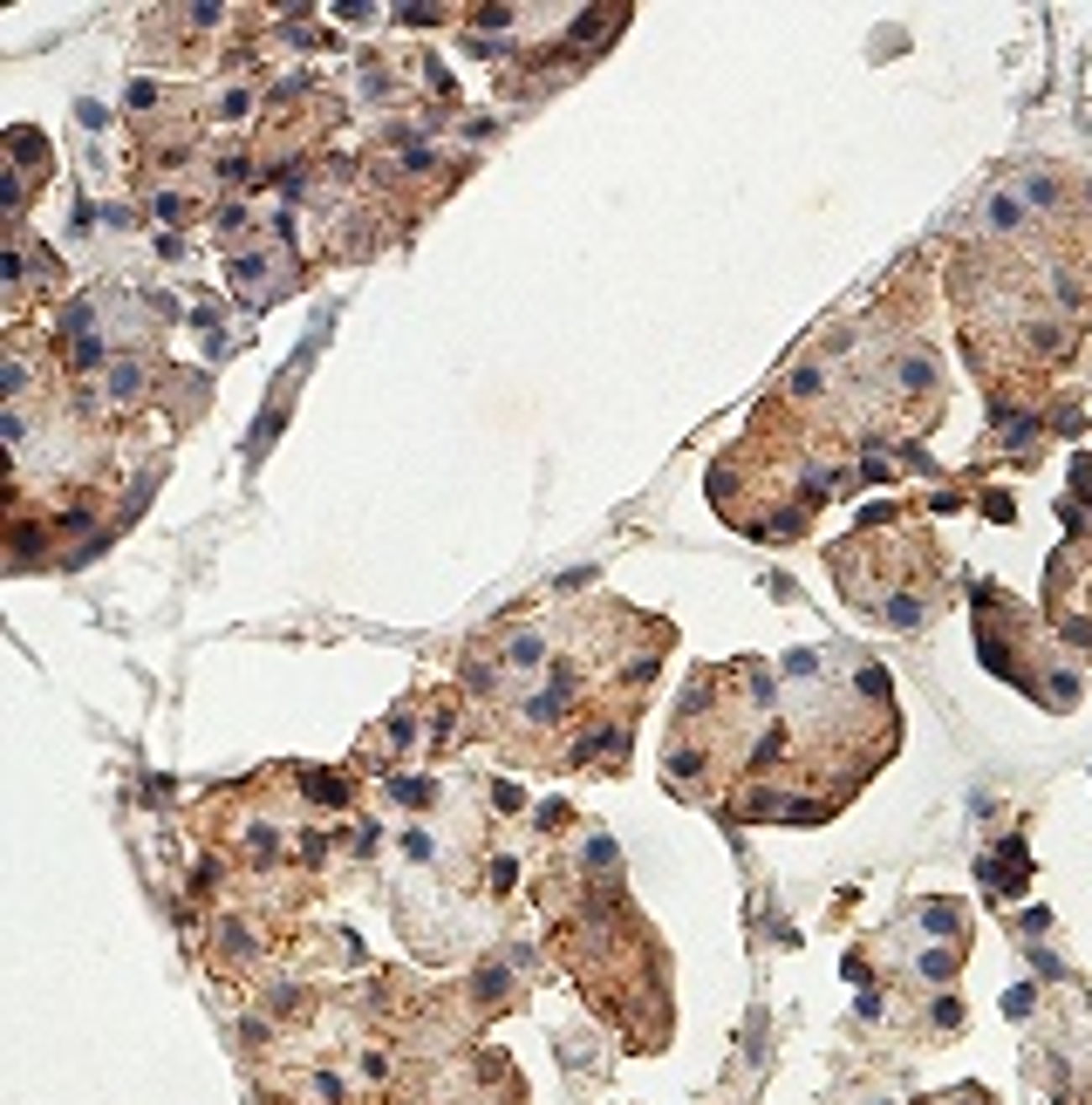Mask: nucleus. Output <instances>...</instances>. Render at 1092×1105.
I'll return each mask as SVG.
<instances>
[{
  "label": "nucleus",
  "mask_w": 1092,
  "mask_h": 1105,
  "mask_svg": "<svg viewBox=\"0 0 1092 1105\" xmlns=\"http://www.w3.org/2000/svg\"><path fill=\"white\" fill-rule=\"evenodd\" d=\"M990 226H997V232H1017V205H1011V198H990Z\"/></svg>",
  "instance_id": "f03ea898"
},
{
  "label": "nucleus",
  "mask_w": 1092,
  "mask_h": 1105,
  "mask_svg": "<svg viewBox=\"0 0 1092 1105\" xmlns=\"http://www.w3.org/2000/svg\"><path fill=\"white\" fill-rule=\"evenodd\" d=\"M505 662H512V669H540V662H546V635H512Z\"/></svg>",
  "instance_id": "f257e3e1"
}]
</instances>
